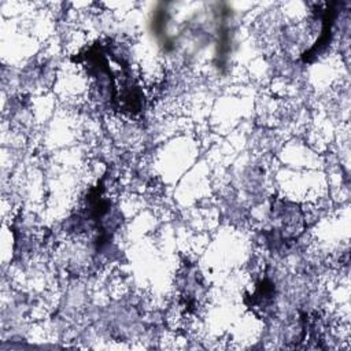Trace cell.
<instances>
[{"label": "cell", "instance_id": "2", "mask_svg": "<svg viewBox=\"0 0 351 351\" xmlns=\"http://www.w3.org/2000/svg\"><path fill=\"white\" fill-rule=\"evenodd\" d=\"M276 225L265 233L267 245L280 251L293 244L304 230V217L299 206L287 200H276L271 206Z\"/></svg>", "mask_w": 351, "mask_h": 351}, {"label": "cell", "instance_id": "5", "mask_svg": "<svg viewBox=\"0 0 351 351\" xmlns=\"http://www.w3.org/2000/svg\"><path fill=\"white\" fill-rule=\"evenodd\" d=\"M166 21H167L166 11L160 10V11H158V12L155 14L154 21H152V29L155 30V34H156V36L163 34L165 27H166Z\"/></svg>", "mask_w": 351, "mask_h": 351}, {"label": "cell", "instance_id": "4", "mask_svg": "<svg viewBox=\"0 0 351 351\" xmlns=\"http://www.w3.org/2000/svg\"><path fill=\"white\" fill-rule=\"evenodd\" d=\"M276 299V284L269 278V277H263L261 278L252 293L245 295L244 298V303L255 313H263V315L266 313H269L270 307L273 306Z\"/></svg>", "mask_w": 351, "mask_h": 351}, {"label": "cell", "instance_id": "1", "mask_svg": "<svg viewBox=\"0 0 351 351\" xmlns=\"http://www.w3.org/2000/svg\"><path fill=\"white\" fill-rule=\"evenodd\" d=\"M71 59L73 62L82 63L86 71L93 75L97 86L114 110L126 114L140 112L144 96L140 86L134 82L130 66L123 56H121L119 70L115 71L110 67L107 48L101 43H95Z\"/></svg>", "mask_w": 351, "mask_h": 351}, {"label": "cell", "instance_id": "3", "mask_svg": "<svg viewBox=\"0 0 351 351\" xmlns=\"http://www.w3.org/2000/svg\"><path fill=\"white\" fill-rule=\"evenodd\" d=\"M337 3H326L321 12V23H322V29H321V36L317 38V41L314 43V45L311 48H308L306 52H303L302 55V60L303 62H313L315 58H318V55H321L326 47L330 44L332 41V36H333V25L337 16V10H336Z\"/></svg>", "mask_w": 351, "mask_h": 351}]
</instances>
